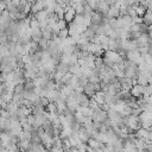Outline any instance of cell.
I'll return each instance as SVG.
<instances>
[{
  "mask_svg": "<svg viewBox=\"0 0 152 152\" xmlns=\"http://www.w3.org/2000/svg\"><path fill=\"white\" fill-rule=\"evenodd\" d=\"M144 90H145V86H141V84H134L131 89V94L134 96V97H140L144 95Z\"/></svg>",
  "mask_w": 152,
  "mask_h": 152,
  "instance_id": "1",
  "label": "cell"
},
{
  "mask_svg": "<svg viewBox=\"0 0 152 152\" xmlns=\"http://www.w3.org/2000/svg\"><path fill=\"white\" fill-rule=\"evenodd\" d=\"M83 91L87 96H95V94L97 93L96 91V88H95V84L94 83H90L88 82L84 87H83Z\"/></svg>",
  "mask_w": 152,
  "mask_h": 152,
  "instance_id": "2",
  "label": "cell"
},
{
  "mask_svg": "<svg viewBox=\"0 0 152 152\" xmlns=\"http://www.w3.org/2000/svg\"><path fill=\"white\" fill-rule=\"evenodd\" d=\"M135 12H137V17L142 18L146 14V12H147V7H145L142 5H138L137 8H135Z\"/></svg>",
  "mask_w": 152,
  "mask_h": 152,
  "instance_id": "3",
  "label": "cell"
},
{
  "mask_svg": "<svg viewBox=\"0 0 152 152\" xmlns=\"http://www.w3.org/2000/svg\"><path fill=\"white\" fill-rule=\"evenodd\" d=\"M119 13H120V10L115 6V7H112L109 11H108V15L110 17V18H114V17H118L119 15Z\"/></svg>",
  "mask_w": 152,
  "mask_h": 152,
  "instance_id": "4",
  "label": "cell"
},
{
  "mask_svg": "<svg viewBox=\"0 0 152 152\" xmlns=\"http://www.w3.org/2000/svg\"><path fill=\"white\" fill-rule=\"evenodd\" d=\"M144 96H152V83H148L147 86H145V90H144Z\"/></svg>",
  "mask_w": 152,
  "mask_h": 152,
  "instance_id": "5",
  "label": "cell"
},
{
  "mask_svg": "<svg viewBox=\"0 0 152 152\" xmlns=\"http://www.w3.org/2000/svg\"><path fill=\"white\" fill-rule=\"evenodd\" d=\"M69 34V31L66 30V28H64V30H61L59 31V33H58V37L59 38H62V39H64V38H66V36Z\"/></svg>",
  "mask_w": 152,
  "mask_h": 152,
  "instance_id": "6",
  "label": "cell"
},
{
  "mask_svg": "<svg viewBox=\"0 0 152 152\" xmlns=\"http://www.w3.org/2000/svg\"><path fill=\"white\" fill-rule=\"evenodd\" d=\"M144 151L145 152H152V142H146Z\"/></svg>",
  "mask_w": 152,
  "mask_h": 152,
  "instance_id": "7",
  "label": "cell"
},
{
  "mask_svg": "<svg viewBox=\"0 0 152 152\" xmlns=\"http://www.w3.org/2000/svg\"><path fill=\"white\" fill-rule=\"evenodd\" d=\"M69 152H80V150H78V148H76V147H72V148H70V150H69Z\"/></svg>",
  "mask_w": 152,
  "mask_h": 152,
  "instance_id": "8",
  "label": "cell"
},
{
  "mask_svg": "<svg viewBox=\"0 0 152 152\" xmlns=\"http://www.w3.org/2000/svg\"><path fill=\"white\" fill-rule=\"evenodd\" d=\"M147 34H148L150 39H152V30H150V28H148V32H147Z\"/></svg>",
  "mask_w": 152,
  "mask_h": 152,
  "instance_id": "9",
  "label": "cell"
},
{
  "mask_svg": "<svg viewBox=\"0 0 152 152\" xmlns=\"http://www.w3.org/2000/svg\"><path fill=\"white\" fill-rule=\"evenodd\" d=\"M140 152H145V151H140Z\"/></svg>",
  "mask_w": 152,
  "mask_h": 152,
  "instance_id": "10",
  "label": "cell"
}]
</instances>
